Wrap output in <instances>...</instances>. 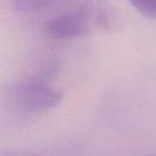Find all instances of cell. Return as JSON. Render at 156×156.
Instances as JSON below:
<instances>
[{
    "mask_svg": "<svg viewBox=\"0 0 156 156\" xmlns=\"http://www.w3.org/2000/svg\"><path fill=\"white\" fill-rule=\"evenodd\" d=\"M55 68L49 66L35 76L7 85L1 93V106L9 115L27 118L57 106L62 94L52 87Z\"/></svg>",
    "mask_w": 156,
    "mask_h": 156,
    "instance_id": "cell-1",
    "label": "cell"
},
{
    "mask_svg": "<svg viewBox=\"0 0 156 156\" xmlns=\"http://www.w3.org/2000/svg\"><path fill=\"white\" fill-rule=\"evenodd\" d=\"M90 24L80 16L61 13L49 18L43 27L44 34L55 40H67L83 37L90 30Z\"/></svg>",
    "mask_w": 156,
    "mask_h": 156,
    "instance_id": "cell-2",
    "label": "cell"
},
{
    "mask_svg": "<svg viewBox=\"0 0 156 156\" xmlns=\"http://www.w3.org/2000/svg\"><path fill=\"white\" fill-rule=\"evenodd\" d=\"M16 11L22 13H38L51 11L57 0H12Z\"/></svg>",
    "mask_w": 156,
    "mask_h": 156,
    "instance_id": "cell-3",
    "label": "cell"
},
{
    "mask_svg": "<svg viewBox=\"0 0 156 156\" xmlns=\"http://www.w3.org/2000/svg\"><path fill=\"white\" fill-rule=\"evenodd\" d=\"M136 11L143 16L156 20V0H129Z\"/></svg>",
    "mask_w": 156,
    "mask_h": 156,
    "instance_id": "cell-4",
    "label": "cell"
},
{
    "mask_svg": "<svg viewBox=\"0 0 156 156\" xmlns=\"http://www.w3.org/2000/svg\"><path fill=\"white\" fill-rule=\"evenodd\" d=\"M0 156H43L35 152H24V151H9V152H0Z\"/></svg>",
    "mask_w": 156,
    "mask_h": 156,
    "instance_id": "cell-5",
    "label": "cell"
},
{
    "mask_svg": "<svg viewBox=\"0 0 156 156\" xmlns=\"http://www.w3.org/2000/svg\"><path fill=\"white\" fill-rule=\"evenodd\" d=\"M150 156H156V154H154V155H150Z\"/></svg>",
    "mask_w": 156,
    "mask_h": 156,
    "instance_id": "cell-6",
    "label": "cell"
}]
</instances>
